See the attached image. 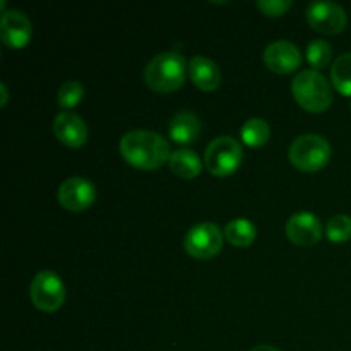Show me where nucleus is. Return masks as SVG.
<instances>
[{"instance_id": "obj_1", "label": "nucleus", "mask_w": 351, "mask_h": 351, "mask_svg": "<svg viewBox=\"0 0 351 351\" xmlns=\"http://www.w3.org/2000/svg\"><path fill=\"white\" fill-rule=\"evenodd\" d=\"M119 149L123 160L139 170H156L171 156L168 141L151 130H130L123 134Z\"/></svg>"}, {"instance_id": "obj_2", "label": "nucleus", "mask_w": 351, "mask_h": 351, "mask_svg": "<svg viewBox=\"0 0 351 351\" xmlns=\"http://www.w3.org/2000/svg\"><path fill=\"white\" fill-rule=\"evenodd\" d=\"M185 58L177 51H165L156 55L144 69V81L147 88L156 93H173L182 88L187 74Z\"/></svg>"}, {"instance_id": "obj_3", "label": "nucleus", "mask_w": 351, "mask_h": 351, "mask_svg": "<svg viewBox=\"0 0 351 351\" xmlns=\"http://www.w3.org/2000/svg\"><path fill=\"white\" fill-rule=\"evenodd\" d=\"M291 93L304 110L311 113H322L331 106L332 95L328 79L315 69H307L295 75L291 81Z\"/></svg>"}, {"instance_id": "obj_4", "label": "nucleus", "mask_w": 351, "mask_h": 351, "mask_svg": "<svg viewBox=\"0 0 351 351\" xmlns=\"http://www.w3.org/2000/svg\"><path fill=\"white\" fill-rule=\"evenodd\" d=\"M288 158L298 170L317 171L331 160V144L319 134H305L291 143Z\"/></svg>"}, {"instance_id": "obj_5", "label": "nucleus", "mask_w": 351, "mask_h": 351, "mask_svg": "<svg viewBox=\"0 0 351 351\" xmlns=\"http://www.w3.org/2000/svg\"><path fill=\"white\" fill-rule=\"evenodd\" d=\"M242 144L230 136L216 137L215 141H211L204 154L206 168L215 177L219 178L230 177L232 173H235L240 165H242Z\"/></svg>"}, {"instance_id": "obj_6", "label": "nucleus", "mask_w": 351, "mask_h": 351, "mask_svg": "<svg viewBox=\"0 0 351 351\" xmlns=\"http://www.w3.org/2000/svg\"><path fill=\"white\" fill-rule=\"evenodd\" d=\"M29 295L38 311L55 312L65 300L64 281L53 271H40L31 281Z\"/></svg>"}, {"instance_id": "obj_7", "label": "nucleus", "mask_w": 351, "mask_h": 351, "mask_svg": "<svg viewBox=\"0 0 351 351\" xmlns=\"http://www.w3.org/2000/svg\"><path fill=\"white\" fill-rule=\"evenodd\" d=\"M184 245L189 256L201 261L211 259L221 252L223 233L215 223H199L189 230Z\"/></svg>"}, {"instance_id": "obj_8", "label": "nucleus", "mask_w": 351, "mask_h": 351, "mask_svg": "<svg viewBox=\"0 0 351 351\" xmlns=\"http://www.w3.org/2000/svg\"><path fill=\"white\" fill-rule=\"evenodd\" d=\"M307 21L324 34L341 33L346 26V12L336 2H312L307 7Z\"/></svg>"}, {"instance_id": "obj_9", "label": "nucleus", "mask_w": 351, "mask_h": 351, "mask_svg": "<svg viewBox=\"0 0 351 351\" xmlns=\"http://www.w3.org/2000/svg\"><path fill=\"white\" fill-rule=\"evenodd\" d=\"M96 189L82 177H71L58 189V202L69 211H84L95 202Z\"/></svg>"}, {"instance_id": "obj_10", "label": "nucleus", "mask_w": 351, "mask_h": 351, "mask_svg": "<svg viewBox=\"0 0 351 351\" xmlns=\"http://www.w3.org/2000/svg\"><path fill=\"white\" fill-rule=\"evenodd\" d=\"M264 62L267 69L276 74H290L302 64V53L295 43L288 40H278L267 45L264 50Z\"/></svg>"}, {"instance_id": "obj_11", "label": "nucleus", "mask_w": 351, "mask_h": 351, "mask_svg": "<svg viewBox=\"0 0 351 351\" xmlns=\"http://www.w3.org/2000/svg\"><path fill=\"white\" fill-rule=\"evenodd\" d=\"M287 237L298 247H312L321 240L322 225L312 213H297L287 221Z\"/></svg>"}, {"instance_id": "obj_12", "label": "nucleus", "mask_w": 351, "mask_h": 351, "mask_svg": "<svg viewBox=\"0 0 351 351\" xmlns=\"http://www.w3.org/2000/svg\"><path fill=\"white\" fill-rule=\"evenodd\" d=\"M31 21L21 10H7L0 19V38L10 48H23L31 40Z\"/></svg>"}, {"instance_id": "obj_13", "label": "nucleus", "mask_w": 351, "mask_h": 351, "mask_svg": "<svg viewBox=\"0 0 351 351\" xmlns=\"http://www.w3.org/2000/svg\"><path fill=\"white\" fill-rule=\"evenodd\" d=\"M53 134L65 146L79 147L88 139V127L77 113L60 112L53 120Z\"/></svg>"}, {"instance_id": "obj_14", "label": "nucleus", "mask_w": 351, "mask_h": 351, "mask_svg": "<svg viewBox=\"0 0 351 351\" xmlns=\"http://www.w3.org/2000/svg\"><path fill=\"white\" fill-rule=\"evenodd\" d=\"M189 75L192 82L202 91H215L221 84V72L219 67L209 58L195 55L189 64Z\"/></svg>"}, {"instance_id": "obj_15", "label": "nucleus", "mask_w": 351, "mask_h": 351, "mask_svg": "<svg viewBox=\"0 0 351 351\" xmlns=\"http://www.w3.org/2000/svg\"><path fill=\"white\" fill-rule=\"evenodd\" d=\"M201 120L192 112H178L170 122V137L178 144H191L201 136Z\"/></svg>"}, {"instance_id": "obj_16", "label": "nucleus", "mask_w": 351, "mask_h": 351, "mask_svg": "<svg viewBox=\"0 0 351 351\" xmlns=\"http://www.w3.org/2000/svg\"><path fill=\"white\" fill-rule=\"evenodd\" d=\"M171 171L177 177L184 178V180H192L197 177L202 170V161L197 156V153L191 149H177L171 153L170 160H168Z\"/></svg>"}, {"instance_id": "obj_17", "label": "nucleus", "mask_w": 351, "mask_h": 351, "mask_svg": "<svg viewBox=\"0 0 351 351\" xmlns=\"http://www.w3.org/2000/svg\"><path fill=\"white\" fill-rule=\"evenodd\" d=\"M257 235V230L256 225L252 221L245 218H237L233 221H230L225 228V237L232 245L240 247H249L250 243L256 240Z\"/></svg>"}, {"instance_id": "obj_18", "label": "nucleus", "mask_w": 351, "mask_h": 351, "mask_svg": "<svg viewBox=\"0 0 351 351\" xmlns=\"http://www.w3.org/2000/svg\"><path fill=\"white\" fill-rule=\"evenodd\" d=\"M240 136L249 147H261L269 141L271 127L263 119H249L243 123Z\"/></svg>"}, {"instance_id": "obj_19", "label": "nucleus", "mask_w": 351, "mask_h": 351, "mask_svg": "<svg viewBox=\"0 0 351 351\" xmlns=\"http://www.w3.org/2000/svg\"><path fill=\"white\" fill-rule=\"evenodd\" d=\"M331 81L341 95L351 96V53L336 58L331 67Z\"/></svg>"}, {"instance_id": "obj_20", "label": "nucleus", "mask_w": 351, "mask_h": 351, "mask_svg": "<svg viewBox=\"0 0 351 351\" xmlns=\"http://www.w3.org/2000/svg\"><path fill=\"white\" fill-rule=\"evenodd\" d=\"M332 47L326 40H312L307 47V60L314 69H322L331 62Z\"/></svg>"}, {"instance_id": "obj_21", "label": "nucleus", "mask_w": 351, "mask_h": 351, "mask_svg": "<svg viewBox=\"0 0 351 351\" xmlns=\"http://www.w3.org/2000/svg\"><path fill=\"white\" fill-rule=\"evenodd\" d=\"M326 237L331 242H346L351 239V218L348 215L332 216L326 226Z\"/></svg>"}, {"instance_id": "obj_22", "label": "nucleus", "mask_w": 351, "mask_h": 351, "mask_svg": "<svg viewBox=\"0 0 351 351\" xmlns=\"http://www.w3.org/2000/svg\"><path fill=\"white\" fill-rule=\"evenodd\" d=\"M58 105L62 108H74L84 98V86L79 81H67L58 89Z\"/></svg>"}, {"instance_id": "obj_23", "label": "nucleus", "mask_w": 351, "mask_h": 351, "mask_svg": "<svg viewBox=\"0 0 351 351\" xmlns=\"http://www.w3.org/2000/svg\"><path fill=\"white\" fill-rule=\"evenodd\" d=\"M257 7L269 17H280L291 7L290 0H259Z\"/></svg>"}, {"instance_id": "obj_24", "label": "nucleus", "mask_w": 351, "mask_h": 351, "mask_svg": "<svg viewBox=\"0 0 351 351\" xmlns=\"http://www.w3.org/2000/svg\"><path fill=\"white\" fill-rule=\"evenodd\" d=\"M0 91H2V99H0V105L5 106L7 105V99H9V93H7L5 82H0Z\"/></svg>"}, {"instance_id": "obj_25", "label": "nucleus", "mask_w": 351, "mask_h": 351, "mask_svg": "<svg viewBox=\"0 0 351 351\" xmlns=\"http://www.w3.org/2000/svg\"><path fill=\"white\" fill-rule=\"evenodd\" d=\"M249 351H280V350L274 348V346H269V345H259V346H254V348Z\"/></svg>"}]
</instances>
